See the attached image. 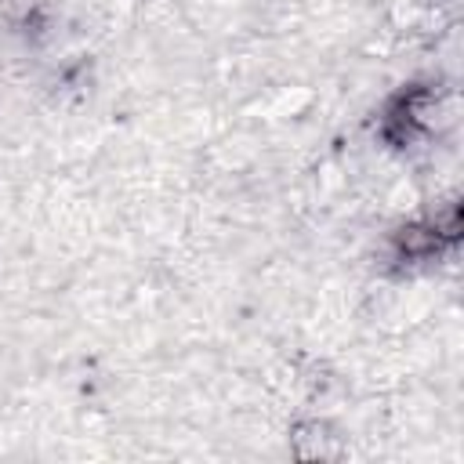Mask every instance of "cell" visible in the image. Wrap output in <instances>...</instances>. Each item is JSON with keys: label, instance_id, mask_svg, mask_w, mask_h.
Here are the masks:
<instances>
[{"label": "cell", "instance_id": "1", "mask_svg": "<svg viewBox=\"0 0 464 464\" xmlns=\"http://www.w3.org/2000/svg\"><path fill=\"white\" fill-rule=\"evenodd\" d=\"M460 236V207L450 203L446 214H439L435 221H417L395 232V250L402 261H424L431 254H439L442 246H450Z\"/></svg>", "mask_w": 464, "mask_h": 464}, {"label": "cell", "instance_id": "2", "mask_svg": "<svg viewBox=\"0 0 464 464\" xmlns=\"http://www.w3.org/2000/svg\"><path fill=\"white\" fill-rule=\"evenodd\" d=\"M435 105V94L428 87H413L406 94H399L384 116V138L395 141V145H406L413 141L424 127H428V112Z\"/></svg>", "mask_w": 464, "mask_h": 464}]
</instances>
